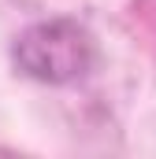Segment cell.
I'll return each instance as SVG.
<instances>
[{"label": "cell", "instance_id": "cell-1", "mask_svg": "<svg viewBox=\"0 0 156 159\" xmlns=\"http://www.w3.org/2000/svg\"><path fill=\"white\" fill-rule=\"evenodd\" d=\"M11 56L26 78L45 85H67L93 70L97 44L93 34L75 19H45L15 37Z\"/></svg>", "mask_w": 156, "mask_h": 159}]
</instances>
